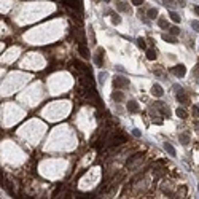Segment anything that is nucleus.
<instances>
[{"label":"nucleus","mask_w":199,"mask_h":199,"mask_svg":"<svg viewBox=\"0 0 199 199\" xmlns=\"http://www.w3.org/2000/svg\"><path fill=\"white\" fill-rule=\"evenodd\" d=\"M129 86V80L124 76H115L113 78V88H127Z\"/></svg>","instance_id":"obj_1"},{"label":"nucleus","mask_w":199,"mask_h":199,"mask_svg":"<svg viewBox=\"0 0 199 199\" xmlns=\"http://www.w3.org/2000/svg\"><path fill=\"white\" fill-rule=\"evenodd\" d=\"M174 91L177 93V94H175V97H177V100H179V102H182V104L186 102V96H185V93H183V89L180 88V86L175 85L174 86Z\"/></svg>","instance_id":"obj_2"},{"label":"nucleus","mask_w":199,"mask_h":199,"mask_svg":"<svg viewBox=\"0 0 199 199\" xmlns=\"http://www.w3.org/2000/svg\"><path fill=\"white\" fill-rule=\"evenodd\" d=\"M156 107H158L159 113H161L162 116H166V118H169V116H171V112H169V108H167V105H166V104L158 102V104H156Z\"/></svg>","instance_id":"obj_3"},{"label":"nucleus","mask_w":199,"mask_h":199,"mask_svg":"<svg viewBox=\"0 0 199 199\" xmlns=\"http://www.w3.org/2000/svg\"><path fill=\"white\" fill-rule=\"evenodd\" d=\"M172 72H174L177 76H180V78H182V76H185L186 69H185V65H183V64H179V65H175V67H174V70H172Z\"/></svg>","instance_id":"obj_4"},{"label":"nucleus","mask_w":199,"mask_h":199,"mask_svg":"<svg viewBox=\"0 0 199 199\" xmlns=\"http://www.w3.org/2000/svg\"><path fill=\"white\" fill-rule=\"evenodd\" d=\"M94 62H96V65H99V67L104 65V49H97L96 56H94Z\"/></svg>","instance_id":"obj_5"},{"label":"nucleus","mask_w":199,"mask_h":199,"mask_svg":"<svg viewBox=\"0 0 199 199\" xmlns=\"http://www.w3.org/2000/svg\"><path fill=\"white\" fill-rule=\"evenodd\" d=\"M151 93H153V96H156V97H161L162 94H164V89H162V88L158 85V83H154V85L151 86Z\"/></svg>","instance_id":"obj_6"},{"label":"nucleus","mask_w":199,"mask_h":199,"mask_svg":"<svg viewBox=\"0 0 199 199\" xmlns=\"http://www.w3.org/2000/svg\"><path fill=\"white\" fill-rule=\"evenodd\" d=\"M126 107H127V112H131V113H137L139 112V104L135 100H129Z\"/></svg>","instance_id":"obj_7"},{"label":"nucleus","mask_w":199,"mask_h":199,"mask_svg":"<svg viewBox=\"0 0 199 199\" xmlns=\"http://www.w3.org/2000/svg\"><path fill=\"white\" fill-rule=\"evenodd\" d=\"M64 2L73 10H81V2L80 0H64Z\"/></svg>","instance_id":"obj_8"},{"label":"nucleus","mask_w":199,"mask_h":199,"mask_svg":"<svg viewBox=\"0 0 199 199\" xmlns=\"http://www.w3.org/2000/svg\"><path fill=\"white\" fill-rule=\"evenodd\" d=\"M112 99H113L115 102H123V100H124V94L121 93V91H113V94H112Z\"/></svg>","instance_id":"obj_9"},{"label":"nucleus","mask_w":199,"mask_h":199,"mask_svg":"<svg viewBox=\"0 0 199 199\" xmlns=\"http://www.w3.org/2000/svg\"><path fill=\"white\" fill-rule=\"evenodd\" d=\"M164 150L167 151L169 154H171L172 158H175V156H177V151H175V148L172 147V145L169 143V142H166V143H164Z\"/></svg>","instance_id":"obj_10"},{"label":"nucleus","mask_w":199,"mask_h":199,"mask_svg":"<svg viewBox=\"0 0 199 199\" xmlns=\"http://www.w3.org/2000/svg\"><path fill=\"white\" fill-rule=\"evenodd\" d=\"M78 53L83 56V59H89V51L85 48V45H80L78 46Z\"/></svg>","instance_id":"obj_11"},{"label":"nucleus","mask_w":199,"mask_h":199,"mask_svg":"<svg viewBox=\"0 0 199 199\" xmlns=\"http://www.w3.org/2000/svg\"><path fill=\"white\" fill-rule=\"evenodd\" d=\"M179 140L182 142L183 145H188L190 143V135L185 134V132H183V134H179Z\"/></svg>","instance_id":"obj_12"},{"label":"nucleus","mask_w":199,"mask_h":199,"mask_svg":"<svg viewBox=\"0 0 199 199\" xmlns=\"http://www.w3.org/2000/svg\"><path fill=\"white\" fill-rule=\"evenodd\" d=\"M177 116H180L182 120H185V118L188 116V113H186V110H185V108L179 107V108H177Z\"/></svg>","instance_id":"obj_13"},{"label":"nucleus","mask_w":199,"mask_h":199,"mask_svg":"<svg viewBox=\"0 0 199 199\" xmlns=\"http://www.w3.org/2000/svg\"><path fill=\"white\" fill-rule=\"evenodd\" d=\"M147 16L151 18V19H153V18H156V16H158V10H156V8H150V10L147 11Z\"/></svg>","instance_id":"obj_14"},{"label":"nucleus","mask_w":199,"mask_h":199,"mask_svg":"<svg viewBox=\"0 0 199 199\" xmlns=\"http://www.w3.org/2000/svg\"><path fill=\"white\" fill-rule=\"evenodd\" d=\"M169 16H171V19L174 21V22H180V14H179V13L171 11V13H169Z\"/></svg>","instance_id":"obj_15"},{"label":"nucleus","mask_w":199,"mask_h":199,"mask_svg":"<svg viewBox=\"0 0 199 199\" xmlns=\"http://www.w3.org/2000/svg\"><path fill=\"white\" fill-rule=\"evenodd\" d=\"M147 51V58L150 59V61H154L156 59V53H154V49H145Z\"/></svg>","instance_id":"obj_16"},{"label":"nucleus","mask_w":199,"mask_h":199,"mask_svg":"<svg viewBox=\"0 0 199 199\" xmlns=\"http://www.w3.org/2000/svg\"><path fill=\"white\" fill-rule=\"evenodd\" d=\"M112 22H113L115 26H118L121 22V18L118 16V14H115V13H112Z\"/></svg>","instance_id":"obj_17"},{"label":"nucleus","mask_w":199,"mask_h":199,"mask_svg":"<svg viewBox=\"0 0 199 199\" xmlns=\"http://www.w3.org/2000/svg\"><path fill=\"white\" fill-rule=\"evenodd\" d=\"M158 24H159V27H161V29H169V22L166 19H159Z\"/></svg>","instance_id":"obj_18"},{"label":"nucleus","mask_w":199,"mask_h":199,"mask_svg":"<svg viewBox=\"0 0 199 199\" xmlns=\"http://www.w3.org/2000/svg\"><path fill=\"white\" fill-rule=\"evenodd\" d=\"M162 40H164V41H169V43H175V38L174 37H172V35H162Z\"/></svg>","instance_id":"obj_19"},{"label":"nucleus","mask_w":199,"mask_h":199,"mask_svg":"<svg viewBox=\"0 0 199 199\" xmlns=\"http://www.w3.org/2000/svg\"><path fill=\"white\" fill-rule=\"evenodd\" d=\"M116 8H118L120 11H127V7L123 3V2H116Z\"/></svg>","instance_id":"obj_20"},{"label":"nucleus","mask_w":199,"mask_h":199,"mask_svg":"<svg viewBox=\"0 0 199 199\" xmlns=\"http://www.w3.org/2000/svg\"><path fill=\"white\" fill-rule=\"evenodd\" d=\"M137 45H139V48L147 49V45H145V40H143V38H139V40H137Z\"/></svg>","instance_id":"obj_21"},{"label":"nucleus","mask_w":199,"mask_h":199,"mask_svg":"<svg viewBox=\"0 0 199 199\" xmlns=\"http://www.w3.org/2000/svg\"><path fill=\"white\" fill-rule=\"evenodd\" d=\"M169 30H171V35H172V37H175V35H179V34H180V29H179V27H171Z\"/></svg>","instance_id":"obj_22"},{"label":"nucleus","mask_w":199,"mask_h":199,"mask_svg":"<svg viewBox=\"0 0 199 199\" xmlns=\"http://www.w3.org/2000/svg\"><path fill=\"white\" fill-rule=\"evenodd\" d=\"M191 27L194 29L196 32H199V21H196V19H193L191 21Z\"/></svg>","instance_id":"obj_23"},{"label":"nucleus","mask_w":199,"mask_h":199,"mask_svg":"<svg viewBox=\"0 0 199 199\" xmlns=\"http://www.w3.org/2000/svg\"><path fill=\"white\" fill-rule=\"evenodd\" d=\"M132 134H134V137H140L142 135V132L139 129H132Z\"/></svg>","instance_id":"obj_24"},{"label":"nucleus","mask_w":199,"mask_h":199,"mask_svg":"<svg viewBox=\"0 0 199 199\" xmlns=\"http://www.w3.org/2000/svg\"><path fill=\"white\" fill-rule=\"evenodd\" d=\"M142 3H143V0H132V5H135V7H139Z\"/></svg>","instance_id":"obj_25"},{"label":"nucleus","mask_w":199,"mask_h":199,"mask_svg":"<svg viewBox=\"0 0 199 199\" xmlns=\"http://www.w3.org/2000/svg\"><path fill=\"white\" fill-rule=\"evenodd\" d=\"M193 110H194V113L199 116V108H198V105H193Z\"/></svg>","instance_id":"obj_26"},{"label":"nucleus","mask_w":199,"mask_h":199,"mask_svg":"<svg viewBox=\"0 0 199 199\" xmlns=\"http://www.w3.org/2000/svg\"><path fill=\"white\" fill-rule=\"evenodd\" d=\"M162 2H164V5L167 3V7H172V0H162Z\"/></svg>","instance_id":"obj_27"},{"label":"nucleus","mask_w":199,"mask_h":199,"mask_svg":"<svg viewBox=\"0 0 199 199\" xmlns=\"http://www.w3.org/2000/svg\"><path fill=\"white\" fill-rule=\"evenodd\" d=\"M177 2H179V3L182 5V7H185V3H186V0H177Z\"/></svg>","instance_id":"obj_28"},{"label":"nucleus","mask_w":199,"mask_h":199,"mask_svg":"<svg viewBox=\"0 0 199 199\" xmlns=\"http://www.w3.org/2000/svg\"><path fill=\"white\" fill-rule=\"evenodd\" d=\"M194 11H196V14H199V7H196V8H194Z\"/></svg>","instance_id":"obj_29"},{"label":"nucleus","mask_w":199,"mask_h":199,"mask_svg":"<svg viewBox=\"0 0 199 199\" xmlns=\"http://www.w3.org/2000/svg\"><path fill=\"white\" fill-rule=\"evenodd\" d=\"M104 2H107V3H108V2H110V0H104Z\"/></svg>","instance_id":"obj_30"},{"label":"nucleus","mask_w":199,"mask_h":199,"mask_svg":"<svg viewBox=\"0 0 199 199\" xmlns=\"http://www.w3.org/2000/svg\"><path fill=\"white\" fill-rule=\"evenodd\" d=\"M198 190H199V185H198Z\"/></svg>","instance_id":"obj_31"}]
</instances>
